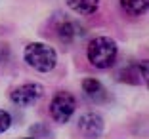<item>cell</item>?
I'll use <instances>...</instances> for the list:
<instances>
[{
	"label": "cell",
	"instance_id": "cell-2",
	"mask_svg": "<svg viewBox=\"0 0 149 139\" xmlns=\"http://www.w3.org/2000/svg\"><path fill=\"white\" fill-rule=\"evenodd\" d=\"M23 59L36 73H52L57 65V52L46 42H31L23 50Z\"/></svg>",
	"mask_w": 149,
	"mask_h": 139
},
{
	"label": "cell",
	"instance_id": "cell-11",
	"mask_svg": "<svg viewBox=\"0 0 149 139\" xmlns=\"http://www.w3.org/2000/svg\"><path fill=\"white\" fill-rule=\"evenodd\" d=\"M10 126H12V114H10L8 111L0 109V133L8 131Z\"/></svg>",
	"mask_w": 149,
	"mask_h": 139
},
{
	"label": "cell",
	"instance_id": "cell-6",
	"mask_svg": "<svg viewBox=\"0 0 149 139\" xmlns=\"http://www.w3.org/2000/svg\"><path fill=\"white\" fill-rule=\"evenodd\" d=\"M147 59H141V61H136V63H128V65L120 67L115 76L117 80L124 84H130V86H138V84H147Z\"/></svg>",
	"mask_w": 149,
	"mask_h": 139
},
{
	"label": "cell",
	"instance_id": "cell-4",
	"mask_svg": "<svg viewBox=\"0 0 149 139\" xmlns=\"http://www.w3.org/2000/svg\"><path fill=\"white\" fill-rule=\"evenodd\" d=\"M50 116L57 124H67L71 118L74 116L77 111V97L71 91H57L54 93L52 101H50Z\"/></svg>",
	"mask_w": 149,
	"mask_h": 139
},
{
	"label": "cell",
	"instance_id": "cell-1",
	"mask_svg": "<svg viewBox=\"0 0 149 139\" xmlns=\"http://www.w3.org/2000/svg\"><path fill=\"white\" fill-rule=\"evenodd\" d=\"M86 57L90 61V65L96 69H111L117 63L118 46L111 36H94L86 46Z\"/></svg>",
	"mask_w": 149,
	"mask_h": 139
},
{
	"label": "cell",
	"instance_id": "cell-3",
	"mask_svg": "<svg viewBox=\"0 0 149 139\" xmlns=\"http://www.w3.org/2000/svg\"><path fill=\"white\" fill-rule=\"evenodd\" d=\"M50 29H52L54 36L63 44H71L77 38L82 36V27L79 25V21H74L71 15H67L65 12H56L50 19Z\"/></svg>",
	"mask_w": 149,
	"mask_h": 139
},
{
	"label": "cell",
	"instance_id": "cell-5",
	"mask_svg": "<svg viewBox=\"0 0 149 139\" xmlns=\"http://www.w3.org/2000/svg\"><path fill=\"white\" fill-rule=\"evenodd\" d=\"M44 95V86L38 82H25L21 86H15L10 91V101L15 107H33L35 103H38Z\"/></svg>",
	"mask_w": 149,
	"mask_h": 139
},
{
	"label": "cell",
	"instance_id": "cell-10",
	"mask_svg": "<svg viewBox=\"0 0 149 139\" xmlns=\"http://www.w3.org/2000/svg\"><path fill=\"white\" fill-rule=\"evenodd\" d=\"M120 8L130 17H140L149 10V0H120Z\"/></svg>",
	"mask_w": 149,
	"mask_h": 139
},
{
	"label": "cell",
	"instance_id": "cell-8",
	"mask_svg": "<svg viewBox=\"0 0 149 139\" xmlns=\"http://www.w3.org/2000/svg\"><path fill=\"white\" fill-rule=\"evenodd\" d=\"M82 93L88 97V99L92 101L96 105H103L109 101V91L107 88L103 86V82H100L97 78H92V76H88V78L82 80Z\"/></svg>",
	"mask_w": 149,
	"mask_h": 139
},
{
	"label": "cell",
	"instance_id": "cell-9",
	"mask_svg": "<svg viewBox=\"0 0 149 139\" xmlns=\"http://www.w3.org/2000/svg\"><path fill=\"white\" fill-rule=\"evenodd\" d=\"M65 2L79 15H92L100 8V0H65Z\"/></svg>",
	"mask_w": 149,
	"mask_h": 139
},
{
	"label": "cell",
	"instance_id": "cell-12",
	"mask_svg": "<svg viewBox=\"0 0 149 139\" xmlns=\"http://www.w3.org/2000/svg\"><path fill=\"white\" fill-rule=\"evenodd\" d=\"M12 55V48H10V44L4 42V40H0V65H4L6 61L10 59Z\"/></svg>",
	"mask_w": 149,
	"mask_h": 139
},
{
	"label": "cell",
	"instance_id": "cell-13",
	"mask_svg": "<svg viewBox=\"0 0 149 139\" xmlns=\"http://www.w3.org/2000/svg\"><path fill=\"white\" fill-rule=\"evenodd\" d=\"M29 135H42V137H46V135H52V133L46 130V126L35 124V126H31V130H29Z\"/></svg>",
	"mask_w": 149,
	"mask_h": 139
},
{
	"label": "cell",
	"instance_id": "cell-7",
	"mask_svg": "<svg viewBox=\"0 0 149 139\" xmlns=\"http://www.w3.org/2000/svg\"><path fill=\"white\" fill-rule=\"evenodd\" d=\"M105 122L97 113H84L79 116V131L84 137H100L103 133Z\"/></svg>",
	"mask_w": 149,
	"mask_h": 139
}]
</instances>
